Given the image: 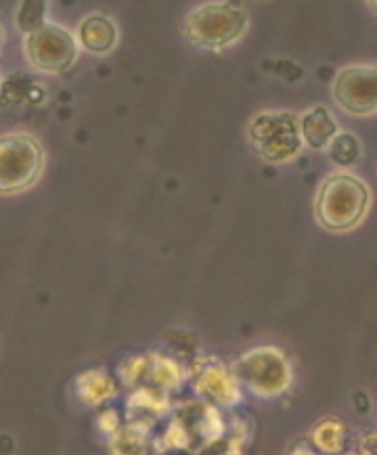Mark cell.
Returning <instances> with one entry per match:
<instances>
[{
  "instance_id": "6da1fadb",
  "label": "cell",
  "mask_w": 377,
  "mask_h": 455,
  "mask_svg": "<svg viewBox=\"0 0 377 455\" xmlns=\"http://www.w3.org/2000/svg\"><path fill=\"white\" fill-rule=\"evenodd\" d=\"M371 210V189L350 171L325 177L315 196V219L325 231L350 233L365 223Z\"/></svg>"
},
{
  "instance_id": "7a4b0ae2",
  "label": "cell",
  "mask_w": 377,
  "mask_h": 455,
  "mask_svg": "<svg viewBox=\"0 0 377 455\" xmlns=\"http://www.w3.org/2000/svg\"><path fill=\"white\" fill-rule=\"evenodd\" d=\"M241 388L258 399H279L294 387V365L283 348L260 344L247 348L231 363Z\"/></svg>"
},
{
  "instance_id": "3957f363",
  "label": "cell",
  "mask_w": 377,
  "mask_h": 455,
  "mask_svg": "<svg viewBox=\"0 0 377 455\" xmlns=\"http://www.w3.org/2000/svg\"><path fill=\"white\" fill-rule=\"evenodd\" d=\"M249 28V15L235 3H204L183 23V34L195 49L220 52L240 43Z\"/></svg>"
},
{
  "instance_id": "277c9868",
  "label": "cell",
  "mask_w": 377,
  "mask_h": 455,
  "mask_svg": "<svg viewBox=\"0 0 377 455\" xmlns=\"http://www.w3.org/2000/svg\"><path fill=\"white\" fill-rule=\"evenodd\" d=\"M46 154L32 132L11 131L0 135V196L13 197L30 191L43 179Z\"/></svg>"
},
{
  "instance_id": "5b68a950",
  "label": "cell",
  "mask_w": 377,
  "mask_h": 455,
  "mask_svg": "<svg viewBox=\"0 0 377 455\" xmlns=\"http://www.w3.org/2000/svg\"><path fill=\"white\" fill-rule=\"evenodd\" d=\"M246 135L254 151L271 164L292 162L304 148L300 116L294 112H260L247 122Z\"/></svg>"
},
{
  "instance_id": "8992f818",
  "label": "cell",
  "mask_w": 377,
  "mask_h": 455,
  "mask_svg": "<svg viewBox=\"0 0 377 455\" xmlns=\"http://www.w3.org/2000/svg\"><path fill=\"white\" fill-rule=\"evenodd\" d=\"M21 46L27 66L43 76L69 72L82 52L75 32L55 21L44 23L36 32L26 34Z\"/></svg>"
},
{
  "instance_id": "52a82bcc",
  "label": "cell",
  "mask_w": 377,
  "mask_h": 455,
  "mask_svg": "<svg viewBox=\"0 0 377 455\" xmlns=\"http://www.w3.org/2000/svg\"><path fill=\"white\" fill-rule=\"evenodd\" d=\"M191 384L197 399L208 405L218 407V410H231V407L241 405L243 388L235 378L231 365L223 363L216 357L197 359L189 371Z\"/></svg>"
},
{
  "instance_id": "ba28073f",
  "label": "cell",
  "mask_w": 377,
  "mask_h": 455,
  "mask_svg": "<svg viewBox=\"0 0 377 455\" xmlns=\"http://www.w3.org/2000/svg\"><path fill=\"white\" fill-rule=\"evenodd\" d=\"M334 99L346 114L373 116L377 114V66H348L340 69L334 80Z\"/></svg>"
},
{
  "instance_id": "9c48e42d",
  "label": "cell",
  "mask_w": 377,
  "mask_h": 455,
  "mask_svg": "<svg viewBox=\"0 0 377 455\" xmlns=\"http://www.w3.org/2000/svg\"><path fill=\"white\" fill-rule=\"evenodd\" d=\"M75 38H78L80 51L95 57H103L114 52L115 46H118L120 30L107 13L92 11V13L80 20L78 28H75Z\"/></svg>"
},
{
  "instance_id": "30bf717a",
  "label": "cell",
  "mask_w": 377,
  "mask_h": 455,
  "mask_svg": "<svg viewBox=\"0 0 377 455\" xmlns=\"http://www.w3.org/2000/svg\"><path fill=\"white\" fill-rule=\"evenodd\" d=\"M300 132L306 148L323 151L338 137L340 124L332 109L325 108V105H315L300 116Z\"/></svg>"
},
{
  "instance_id": "8fae6325",
  "label": "cell",
  "mask_w": 377,
  "mask_h": 455,
  "mask_svg": "<svg viewBox=\"0 0 377 455\" xmlns=\"http://www.w3.org/2000/svg\"><path fill=\"white\" fill-rule=\"evenodd\" d=\"M74 388L75 396L86 407H103L118 396V384L103 367H90V370L80 371L74 380Z\"/></svg>"
},
{
  "instance_id": "7c38bea8",
  "label": "cell",
  "mask_w": 377,
  "mask_h": 455,
  "mask_svg": "<svg viewBox=\"0 0 377 455\" xmlns=\"http://www.w3.org/2000/svg\"><path fill=\"white\" fill-rule=\"evenodd\" d=\"M43 86V83L26 74H11L9 78L0 80V108L17 109L40 105L44 101Z\"/></svg>"
},
{
  "instance_id": "4fadbf2b",
  "label": "cell",
  "mask_w": 377,
  "mask_h": 455,
  "mask_svg": "<svg viewBox=\"0 0 377 455\" xmlns=\"http://www.w3.org/2000/svg\"><path fill=\"white\" fill-rule=\"evenodd\" d=\"M149 382L151 387L158 388L160 393L170 395L177 393L189 380V370L181 363V359L168 353H149Z\"/></svg>"
},
{
  "instance_id": "5bb4252c",
  "label": "cell",
  "mask_w": 377,
  "mask_h": 455,
  "mask_svg": "<svg viewBox=\"0 0 377 455\" xmlns=\"http://www.w3.org/2000/svg\"><path fill=\"white\" fill-rule=\"evenodd\" d=\"M312 449L321 455H342L348 445V424L342 418L325 416L309 430Z\"/></svg>"
},
{
  "instance_id": "9a60e30c",
  "label": "cell",
  "mask_w": 377,
  "mask_h": 455,
  "mask_svg": "<svg viewBox=\"0 0 377 455\" xmlns=\"http://www.w3.org/2000/svg\"><path fill=\"white\" fill-rule=\"evenodd\" d=\"M149 433L126 422L114 436H109V455H147Z\"/></svg>"
},
{
  "instance_id": "2e32d148",
  "label": "cell",
  "mask_w": 377,
  "mask_h": 455,
  "mask_svg": "<svg viewBox=\"0 0 377 455\" xmlns=\"http://www.w3.org/2000/svg\"><path fill=\"white\" fill-rule=\"evenodd\" d=\"M329 160L335 166H340L342 171L357 166L363 157V145L358 141V137L350 131H340L338 137L334 139L332 145L327 148Z\"/></svg>"
},
{
  "instance_id": "e0dca14e",
  "label": "cell",
  "mask_w": 377,
  "mask_h": 455,
  "mask_svg": "<svg viewBox=\"0 0 377 455\" xmlns=\"http://www.w3.org/2000/svg\"><path fill=\"white\" fill-rule=\"evenodd\" d=\"M149 367H151V355L149 353H137L130 355L122 361L118 367L120 382L126 388H141L145 382H149Z\"/></svg>"
},
{
  "instance_id": "ac0fdd59",
  "label": "cell",
  "mask_w": 377,
  "mask_h": 455,
  "mask_svg": "<svg viewBox=\"0 0 377 455\" xmlns=\"http://www.w3.org/2000/svg\"><path fill=\"white\" fill-rule=\"evenodd\" d=\"M49 13V3H21L15 11V26L23 36L30 32H36L38 28H43Z\"/></svg>"
},
{
  "instance_id": "d6986e66",
  "label": "cell",
  "mask_w": 377,
  "mask_h": 455,
  "mask_svg": "<svg viewBox=\"0 0 377 455\" xmlns=\"http://www.w3.org/2000/svg\"><path fill=\"white\" fill-rule=\"evenodd\" d=\"M122 426H124V424H122L118 411L112 410V407H109V410H106L101 413V416H98V430H101V433L106 435L107 439L118 433Z\"/></svg>"
},
{
  "instance_id": "ffe728a7",
  "label": "cell",
  "mask_w": 377,
  "mask_h": 455,
  "mask_svg": "<svg viewBox=\"0 0 377 455\" xmlns=\"http://www.w3.org/2000/svg\"><path fill=\"white\" fill-rule=\"evenodd\" d=\"M289 455H321V453H317L310 445H300V447H295Z\"/></svg>"
},
{
  "instance_id": "44dd1931",
  "label": "cell",
  "mask_w": 377,
  "mask_h": 455,
  "mask_svg": "<svg viewBox=\"0 0 377 455\" xmlns=\"http://www.w3.org/2000/svg\"><path fill=\"white\" fill-rule=\"evenodd\" d=\"M357 455H377V443L375 445H367V443H365V445L361 447V451H358Z\"/></svg>"
},
{
  "instance_id": "7402d4cb",
  "label": "cell",
  "mask_w": 377,
  "mask_h": 455,
  "mask_svg": "<svg viewBox=\"0 0 377 455\" xmlns=\"http://www.w3.org/2000/svg\"><path fill=\"white\" fill-rule=\"evenodd\" d=\"M3 46H4V28L0 23V55H3Z\"/></svg>"
},
{
  "instance_id": "603a6c76",
  "label": "cell",
  "mask_w": 377,
  "mask_h": 455,
  "mask_svg": "<svg viewBox=\"0 0 377 455\" xmlns=\"http://www.w3.org/2000/svg\"><path fill=\"white\" fill-rule=\"evenodd\" d=\"M367 7H369L371 11H373V13L377 15V3H367Z\"/></svg>"
},
{
  "instance_id": "cb8c5ba5",
  "label": "cell",
  "mask_w": 377,
  "mask_h": 455,
  "mask_svg": "<svg viewBox=\"0 0 377 455\" xmlns=\"http://www.w3.org/2000/svg\"><path fill=\"white\" fill-rule=\"evenodd\" d=\"M342 455H357V453H342Z\"/></svg>"
}]
</instances>
